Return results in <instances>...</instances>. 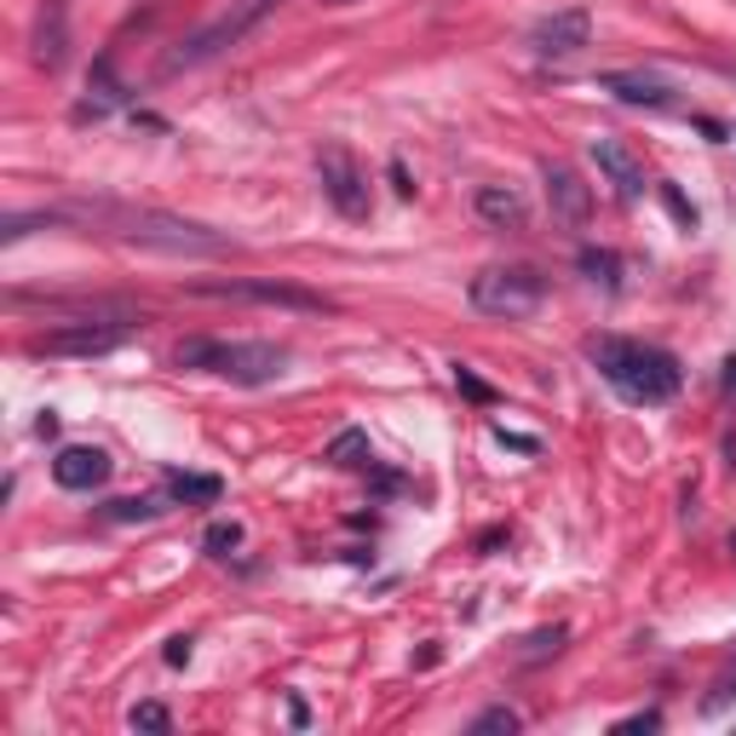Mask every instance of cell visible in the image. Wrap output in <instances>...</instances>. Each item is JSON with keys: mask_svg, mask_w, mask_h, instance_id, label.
I'll return each mask as SVG.
<instances>
[{"mask_svg": "<svg viewBox=\"0 0 736 736\" xmlns=\"http://www.w3.org/2000/svg\"><path fill=\"white\" fill-rule=\"evenodd\" d=\"M587 363L611 380L627 403H645V409H656V403H673L679 386H684V369H679L673 351L622 340V334H593L587 340Z\"/></svg>", "mask_w": 736, "mask_h": 736, "instance_id": "6da1fadb", "label": "cell"}, {"mask_svg": "<svg viewBox=\"0 0 736 736\" xmlns=\"http://www.w3.org/2000/svg\"><path fill=\"white\" fill-rule=\"evenodd\" d=\"M179 369H201V374H219L231 386H271L276 374L288 369V345H271V340H185L173 351Z\"/></svg>", "mask_w": 736, "mask_h": 736, "instance_id": "7a4b0ae2", "label": "cell"}, {"mask_svg": "<svg viewBox=\"0 0 736 736\" xmlns=\"http://www.w3.org/2000/svg\"><path fill=\"white\" fill-rule=\"evenodd\" d=\"M283 7V0H231L213 23H201L196 35H185L173 53L162 58V75H179V69H201V64H213L219 53H231V46H242L260 23Z\"/></svg>", "mask_w": 736, "mask_h": 736, "instance_id": "3957f363", "label": "cell"}, {"mask_svg": "<svg viewBox=\"0 0 736 736\" xmlns=\"http://www.w3.org/2000/svg\"><path fill=\"white\" fill-rule=\"evenodd\" d=\"M98 213L116 219L121 237L139 248H162V253H224L231 248V237H213L208 224H190L173 213H150V208H98Z\"/></svg>", "mask_w": 736, "mask_h": 736, "instance_id": "277c9868", "label": "cell"}, {"mask_svg": "<svg viewBox=\"0 0 736 736\" xmlns=\"http://www.w3.org/2000/svg\"><path fill=\"white\" fill-rule=\"evenodd\" d=\"M466 299H472V311H484V317L518 322V317H529L547 299V276L529 271V265H484L472 276Z\"/></svg>", "mask_w": 736, "mask_h": 736, "instance_id": "5b68a950", "label": "cell"}, {"mask_svg": "<svg viewBox=\"0 0 736 736\" xmlns=\"http://www.w3.org/2000/svg\"><path fill=\"white\" fill-rule=\"evenodd\" d=\"M201 299H242V306H276V311H334V299H322L299 283H276V276H219V283H190Z\"/></svg>", "mask_w": 736, "mask_h": 736, "instance_id": "8992f818", "label": "cell"}, {"mask_svg": "<svg viewBox=\"0 0 736 736\" xmlns=\"http://www.w3.org/2000/svg\"><path fill=\"white\" fill-rule=\"evenodd\" d=\"M127 340H133V322H69L30 340V351L35 358H110Z\"/></svg>", "mask_w": 736, "mask_h": 736, "instance_id": "52a82bcc", "label": "cell"}, {"mask_svg": "<svg viewBox=\"0 0 736 736\" xmlns=\"http://www.w3.org/2000/svg\"><path fill=\"white\" fill-rule=\"evenodd\" d=\"M317 185H322L328 208H334L340 219H369V179L358 173V162H351L340 144L317 156Z\"/></svg>", "mask_w": 736, "mask_h": 736, "instance_id": "ba28073f", "label": "cell"}, {"mask_svg": "<svg viewBox=\"0 0 736 736\" xmlns=\"http://www.w3.org/2000/svg\"><path fill=\"white\" fill-rule=\"evenodd\" d=\"M110 472H116V461L98 443H64L58 454H53V484L58 490H69V495H87V490H105L110 484Z\"/></svg>", "mask_w": 736, "mask_h": 736, "instance_id": "9c48e42d", "label": "cell"}, {"mask_svg": "<svg viewBox=\"0 0 736 736\" xmlns=\"http://www.w3.org/2000/svg\"><path fill=\"white\" fill-rule=\"evenodd\" d=\"M587 41H593V12H587V7L547 12L536 30H529V46H536L541 58H575Z\"/></svg>", "mask_w": 736, "mask_h": 736, "instance_id": "30bf717a", "label": "cell"}, {"mask_svg": "<svg viewBox=\"0 0 736 736\" xmlns=\"http://www.w3.org/2000/svg\"><path fill=\"white\" fill-rule=\"evenodd\" d=\"M587 156H593V167L604 173V179L616 185V196H622V201H639V196L650 190L645 162L633 156V150H627L622 139H593V144H587Z\"/></svg>", "mask_w": 736, "mask_h": 736, "instance_id": "8fae6325", "label": "cell"}, {"mask_svg": "<svg viewBox=\"0 0 736 736\" xmlns=\"http://www.w3.org/2000/svg\"><path fill=\"white\" fill-rule=\"evenodd\" d=\"M547 208H552V219H564V224H587V213H593V185L581 179L575 167H552L547 162Z\"/></svg>", "mask_w": 736, "mask_h": 736, "instance_id": "7c38bea8", "label": "cell"}, {"mask_svg": "<svg viewBox=\"0 0 736 736\" xmlns=\"http://www.w3.org/2000/svg\"><path fill=\"white\" fill-rule=\"evenodd\" d=\"M127 105V81L116 75V58L110 53H98L92 69H87V98L75 105V121H105L110 110Z\"/></svg>", "mask_w": 736, "mask_h": 736, "instance_id": "4fadbf2b", "label": "cell"}, {"mask_svg": "<svg viewBox=\"0 0 736 736\" xmlns=\"http://www.w3.org/2000/svg\"><path fill=\"white\" fill-rule=\"evenodd\" d=\"M598 87L622 98V105H645V110H668L673 105V87L662 81V75H645V69H611L598 75Z\"/></svg>", "mask_w": 736, "mask_h": 736, "instance_id": "5bb4252c", "label": "cell"}, {"mask_svg": "<svg viewBox=\"0 0 736 736\" xmlns=\"http://www.w3.org/2000/svg\"><path fill=\"white\" fill-rule=\"evenodd\" d=\"M472 208H477V219H484V224H495V231H518L524 213H529L524 196H518L513 185H477Z\"/></svg>", "mask_w": 736, "mask_h": 736, "instance_id": "9a60e30c", "label": "cell"}, {"mask_svg": "<svg viewBox=\"0 0 736 736\" xmlns=\"http://www.w3.org/2000/svg\"><path fill=\"white\" fill-rule=\"evenodd\" d=\"M64 46H69V30H64V0H46L41 7V23H35V64L53 75L64 69Z\"/></svg>", "mask_w": 736, "mask_h": 736, "instance_id": "2e32d148", "label": "cell"}, {"mask_svg": "<svg viewBox=\"0 0 736 736\" xmlns=\"http://www.w3.org/2000/svg\"><path fill=\"white\" fill-rule=\"evenodd\" d=\"M322 461H328V466H340V472H358V466H374V449H369V431H363V426H345V431H334V438H328V449H322Z\"/></svg>", "mask_w": 736, "mask_h": 736, "instance_id": "e0dca14e", "label": "cell"}, {"mask_svg": "<svg viewBox=\"0 0 736 736\" xmlns=\"http://www.w3.org/2000/svg\"><path fill=\"white\" fill-rule=\"evenodd\" d=\"M219 495H224V477H213V472H167V501L213 506Z\"/></svg>", "mask_w": 736, "mask_h": 736, "instance_id": "ac0fdd59", "label": "cell"}, {"mask_svg": "<svg viewBox=\"0 0 736 736\" xmlns=\"http://www.w3.org/2000/svg\"><path fill=\"white\" fill-rule=\"evenodd\" d=\"M581 276H587V283H598L604 294H616L622 288V253L616 248H581Z\"/></svg>", "mask_w": 736, "mask_h": 736, "instance_id": "d6986e66", "label": "cell"}, {"mask_svg": "<svg viewBox=\"0 0 736 736\" xmlns=\"http://www.w3.org/2000/svg\"><path fill=\"white\" fill-rule=\"evenodd\" d=\"M162 513H167L162 495H121V501H105V518H110V524H150V518H162Z\"/></svg>", "mask_w": 736, "mask_h": 736, "instance_id": "ffe728a7", "label": "cell"}, {"mask_svg": "<svg viewBox=\"0 0 736 736\" xmlns=\"http://www.w3.org/2000/svg\"><path fill=\"white\" fill-rule=\"evenodd\" d=\"M242 541H248V529H242L237 518H219V524L201 529V552H208V558H231Z\"/></svg>", "mask_w": 736, "mask_h": 736, "instance_id": "44dd1931", "label": "cell"}, {"mask_svg": "<svg viewBox=\"0 0 736 736\" xmlns=\"http://www.w3.org/2000/svg\"><path fill=\"white\" fill-rule=\"evenodd\" d=\"M69 213H58V208H46V213H12L7 224H0V242H23L30 231H41V224H64Z\"/></svg>", "mask_w": 736, "mask_h": 736, "instance_id": "7402d4cb", "label": "cell"}, {"mask_svg": "<svg viewBox=\"0 0 736 736\" xmlns=\"http://www.w3.org/2000/svg\"><path fill=\"white\" fill-rule=\"evenodd\" d=\"M466 730H472V736H495V730H506V736H513V730H524V719L513 714V707H484V714H477Z\"/></svg>", "mask_w": 736, "mask_h": 736, "instance_id": "603a6c76", "label": "cell"}, {"mask_svg": "<svg viewBox=\"0 0 736 736\" xmlns=\"http://www.w3.org/2000/svg\"><path fill=\"white\" fill-rule=\"evenodd\" d=\"M127 725L133 730H173V714H167V702H139L133 714H127Z\"/></svg>", "mask_w": 736, "mask_h": 736, "instance_id": "cb8c5ba5", "label": "cell"}, {"mask_svg": "<svg viewBox=\"0 0 736 736\" xmlns=\"http://www.w3.org/2000/svg\"><path fill=\"white\" fill-rule=\"evenodd\" d=\"M656 190H662V201H668V213L684 224V231H696V208H691V201H684L679 196V185H656Z\"/></svg>", "mask_w": 736, "mask_h": 736, "instance_id": "d4e9b609", "label": "cell"}, {"mask_svg": "<svg viewBox=\"0 0 736 736\" xmlns=\"http://www.w3.org/2000/svg\"><path fill=\"white\" fill-rule=\"evenodd\" d=\"M454 386H461V392H466L472 403H495V392H490V386H484V380H477V374H472L466 363H454Z\"/></svg>", "mask_w": 736, "mask_h": 736, "instance_id": "484cf974", "label": "cell"}, {"mask_svg": "<svg viewBox=\"0 0 736 736\" xmlns=\"http://www.w3.org/2000/svg\"><path fill=\"white\" fill-rule=\"evenodd\" d=\"M570 639V627H541V633H529V650L524 656H547V650H558Z\"/></svg>", "mask_w": 736, "mask_h": 736, "instance_id": "4316f807", "label": "cell"}, {"mask_svg": "<svg viewBox=\"0 0 736 736\" xmlns=\"http://www.w3.org/2000/svg\"><path fill=\"white\" fill-rule=\"evenodd\" d=\"M495 443H501V449H518V454H541L536 438H524V431H506V426H495Z\"/></svg>", "mask_w": 736, "mask_h": 736, "instance_id": "83f0119b", "label": "cell"}, {"mask_svg": "<svg viewBox=\"0 0 736 736\" xmlns=\"http://www.w3.org/2000/svg\"><path fill=\"white\" fill-rule=\"evenodd\" d=\"M730 696H736V668H730V673H725V679L714 684V696H707V702H702V714H719V707H725Z\"/></svg>", "mask_w": 736, "mask_h": 736, "instance_id": "f1b7e54d", "label": "cell"}, {"mask_svg": "<svg viewBox=\"0 0 736 736\" xmlns=\"http://www.w3.org/2000/svg\"><path fill=\"white\" fill-rule=\"evenodd\" d=\"M616 730H662V714H656V707H645V714H627V719H616Z\"/></svg>", "mask_w": 736, "mask_h": 736, "instance_id": "f546056e", "label": "cell"}, {"mask_svg": "<svg viewBox=\"0 0 736 736\" xmlns=\"http://www.w3.org/2000/svg\"><path fill=\"white\" fill-rule=\"evenodd\" d=\"M386 179H392V190H397L403 201L415 196V179H409V167H403V162H392V167H386Z\"/></svg>", "mask_w": 736, "mask_h": 736, "instance_id": "4dcf8cb0", "label": "cell"}, {"mask_svg": "<svg viewBox=\"0 0 736 736\" xmlns=\"http://www.w3.org/2000/svg\"><path fill=\"white\" fill-rule=\"evenodd\" d=\"M162 662H167V668H185V662H190V639H167Z\"/></svg>", "mask_w": 736, "mask_h": 736, "instance_id": "1f68e13d", "label": "cell"}, {"mask_svg": "<svg viewBox=\"0 0 736 736\" xmlns=\"http://www.w3.org/2000/svg\"><path fill=\"white\" fill-rule=\"evenodd\" d=\"M374 490H380V495H397L403 477H397V472H374Z\"/></svg>", "mask_w": 736, "mask_h": 736, "instance_id": "d6a6232c", "label": "cell"}, {"mask_svg": "<svg viewBox=\"0 0 736 736\" xmlns=\"http://www.w3.org/2000/svg\"><path fill=\"white\" fill-rule=\"evenodd\" d=\"M35 438H58V415H53V409H46V415L35 420Z\"/></svg>", "mask_w": 736, "mask_h": 736, "instance_id": "836d02e7", "label": "cell"}, {"mask_svg": "<svg viewBox=\"0 0 736 736\" xmlns=\"http://www.w3.org/2000/svg\"><path fill=\"white\" fill-rule=\"evenodd\" d=\"M288 719H294V725H306V719H311V707L299 702V696H288Z\"/></svg>", "mask_w": 736, "mask_h": 736, "instance_id": "e575fe53", "label": "cell"}, {"mask_svg": "<svg viewBox=\"0 0 736 736\" xmlns=\"http://www.w3.org/2000/svg\"><path fill=\"white\" fill-rule=\"evenodd\" d=\"M719 386L736 397V358H725V374H719Z\"/></svg>", "mask_w": 736, "mask_h": 736, "instance_id": "d590c367", "label": "cell"}, {"mask_svg": "<svg viewBox=\"0 0 736 736\" xmlns=\"http://www.w3.org/2000/svg\"><path fill=\"white\" fill-rule=\"evenodd\" d=\"M322 7H351V0H322Z\"/></svg>", "mask_w": 736, "mask_h": 736, "instance_id": "8d00e7d4", "label": "cell"}]
</instances>
